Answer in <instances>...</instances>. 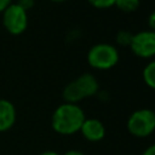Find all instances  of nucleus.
Returning a JSON list of instances; mask_svg holds the SVG:
<instances>
[{"instance_id": "9b49d317", "label": "nucleus", "mask_w": 155, "mask_h": 155, "mask_svg": "<svg viewBox=\"0 0 155 155\" xmlns=\"http://www.w3.org/2000/svg\"><path fill=\"white\" fill-rule=\"evenodd\" d=\"M133 39V34L128 30H120L116 34V42L121 46H130Z\"/></svg>"}, {"instance_id": "1a4fd4ad", "label": "nucleus", "mask_w": 155, "mask_h": 155, "mask_svg": "<svg viewBox=\"0 0 155 155\" xmlns=\"http://www.w3.org/2000/svg\"><path fill=\"white\" fill-rule=\"evenodd\" d=\"M144 82L153 90H155V61L150 62L143 70Z\"/></svg>"}, {"instance_id": "423d86ee", "label": "nucleus", "mask_w": 155, "mask_h": 155, "mask_svg": "<svg viewBox=\"0 0 155 155\" xmlns=\"http://www.w3.org/2000/svg\"><path fill=\"white\" fill-rule=\"evenodd\" d=\"M130 47L138 57L149 58L155 56V31L143 30L134 34Z\"/></svg>"}, {"instance_id": "f3484780", "label": "nucleus", "mask_w": 155, "mask_h": 155, "mask_svg": "<svg viewBox=\"0 0 155 155\" xmlns=\"http://www.w3.org/2000/svg\"><path fill=\"white\" fill-rule=\"evenodd\" d=\"M64 155H85V154L81 153V151H79V150H69Z\"/></svg>"}, {"instance_id": "6ab92c4d", "label": "nucleus", "mask_w": 155, "mask_h": 155, "mask_svg": "<svg viewBox=\"0 0 155 155\" xmlns=\"http://www.w3.org/2000/svg\"><path fill=\"white\" fill-rule=\"evenodd\" d=\"M52 1H54V2H63V1H65V0H52Z\"/></svg>"}, {"instance_id": "f03ea898", "label": "nucleus", "mask_w": 155, "mask_h": 155, "mask_svg": "<svg viewBox=\"0 0 155 155\" xmlns=\"http://www.w3.org/2000/svg\"><path fill=\"white\" fill-rule=\"evenodd\" d=\"M98 91V81L92 74H82L78 79L69 82L63 90V98L67 103L76 104L79 101L96 94Z\"/></svg>"}, {"instance_id": "7ed1b4c3", "label": "nucleus", "mask_w": 155, "mask_h": 155, "mask_svg": "<svg viewBox=\"0 0 155 155\" xmlns=\"http://www.w3.org/2000/svg\"><path fill=\"white\" fill-rule=\"evenodd\" d=\"M90 65L98 70H107L116 65L119 62V52L110 44H97L92 46L87 53Z\"/></svg>"}, {"instance_id": "ddd939ff", "label": "nucleus", "mask_w": 155, "mask_h": 155, "mask_svg": "<svg viewBox=\"0 0 155 155\" xmlns=\"http://www.w3.org/2000/svg\"><path fill=\"white\" fill-rule=\"evenodd\" d=\"M33 4H34V0H19L17 5H19L22 8H24L27 11L28 8H30L33 6Z\"/></svg>"}, {"instance_id": "6e6552de", "label": "nucleus", "mask_w": 155, "mask_h": 155, "mask_svg": "<svg viewBox=\"0 0 155 155\" xmlns=\"http://www.w3.org/2000/svg\"><path fill=\"white\" fill-rule=\"evenodd\" d=\"M16 120V110L11 102L0 99V131L8 130Z\"/></svg>"}, {"instance_id": "39448f33", "label": "nucleus", "mask_w": 155, "mask_h": 155, "mask_svg": "<svg viewBox=\"0 0 155 155\" xmlns=\"http://www.w3.org/2000/svg\"><path fill=\"white\" fill-rule=\"evenodd\" d=\"M4 24L11 34H21L28 24L27 11L17 4L8 5L4 11Z\"/></svg>"}, {"instance_id": "0eeeda50", "label": "nucleus", "mask_w": 155, "mask_h": 155, "mask_svg": "<svg viewBox=\"0 0 155 155\" xmlns=\"http://www.w3.org/2000/svg\"><path fill=\"white\" fill-rule=\"evenodd\" d=\"M80 131L82 136L90 142H98L105 136V127L97 119H85Z\"/></svg>"}, {"instance_id": "dca6fc26", "label": "nucleus", "mask_w": 155, "mask_h": 155, "mask_svg": "<svg viewBox=\"0 0 155 155\" xmlns=\"http://www.w3.org/2000/svg\"><path fill=\"white\" fill-rule=\"evenodd\" d=\"M8 5H11V0H0V12L5 11Z\"/></svg>"}, {"instance_id": "2eb2a0df", "label": "nucleus", "mask_w": 155, "mask_h": 155, "mask_svg": "<svg viewBox=\"0 0 155 155\" xmlns=\"http://www.w3.org/2000/svg\"><path fill=\"white\" fill-rule=\"evenodd\" d=\"M142 155H155V144L148 147V148L145 149V151H144Z\"/></svg>"}, {"instance_id": "f257e3e1", "label": "nucleus", "mask_w": 155, "mask_h": 155, "mask_svg": "<svg viewBox=\"0 0 155 155\" xmlns=\"http://www.w3.org/2000/svg\"><path fill=\"white\" fill-rule=\"evenodd\" d=\"M85 119V114L78 104L64 103L54 110L52 115V127L61 134H73L80 131Z\"/></svg>"}, {"instance_id": "a211bd4d", "label": "nucleus", "mask_w": 155, "mask_h": 155, "mask_svg": "<svg viewBox=\"0 0 155 155\" xmlns=\"http://www.w3.org/2000/svg\"><path fill=\"white\" fill-rule=\"evenodd\" d=\"M40 155H59V154H57V153H54V151H45V153H42V154H40Z\"/></svg>"}, {"instance_id": "20e7f679", "label": "nucleus", "mask_w": 155, "mask_h": 155, "mask_svg": "<svg viewBox=\"0 0 155 155\" xmlns=\"http://www.w3.org/2000/svg\"><path fill=\"white\" fill-rule=\"evenodd\" d=\"M127 130L136 137H148L155 131V111L151 109L136 110L127 120Z\"/></svg>"}, {"instance_id": "4468645a", "label": "nucleus", "mask_w": 155, "mask_h": 155, "mask_svg": "<svg viewBox=\"0 0 155 155\" xmlns=\"http://www.w3.org/2000/svg\"><path fill=\"white\" fill-rule=\"evenodd\" d=\"M148 22H149V25H150V28H151V30H154L155 31V11L149 16V19H148Z\"/></svg>"}, {"instance_id": "9d476101", "label": "nucleus", "mask_w": 155, "mask_h": 155, "mask_svg": "<svg viewBox=\"0 0 155 155\" xmlns=\"http://www.w3.org/2000/svg\"><path fill=\"white\" fill-rule=\"evenodd\" d=\"M117 8H120L124 12H132L138 8L139 0H115V4Z\"/></svg>"}, {"instance_id": "f8f14e48", "label": "nucleus", "mask_w": 155, "mask_h": 155, "mask_svg": "<svg viewBox=\"0 0 155 155\" xmlns=\"http://www.w3.org/2000/svg\"><path fill=\"white\" fill-rule=\"evenodd\" d=\"M87 1L97 8H108L115 4V0H87Z\"/></svg>"}]
</instances>
